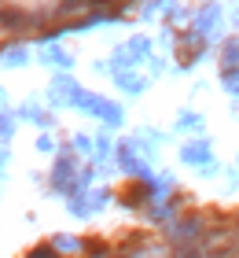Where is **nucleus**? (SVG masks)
I'll use <instances>...</instances> for the list:
<instances>
[{
  "mask_svg": "<svg viewBox=\"0 0 239 258\" xmlns=\"http://www.w3.org/2000/svg\"><path fill=\"white\" fill-rule=\"evenodd\" d=\"M177 258H206V254H202V247H181Z\"/></svg>",
  "mask_w": 239,
  "mask_h": 258,
  "instance_id": "2",
  "label": "nucleus"
},
{
  "mask_svg": "<svg viewBox=\"0 0 239 258\" xmlns=\"http://www.w3.org/2000/svg\"><path fill=\"white\" fill-rule=\"evenodd\" d=\"M0 22H4V26H22L26 19H22V11H4V19H0Z\"/></svg>",
  "mask_w": 239,
  "mask_h": 258,
  "instance_id": "1",
  "label": "nucleus"
}]
</instances>
